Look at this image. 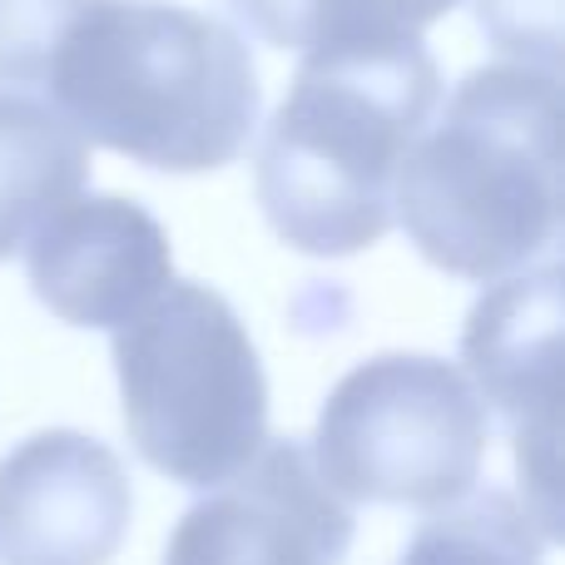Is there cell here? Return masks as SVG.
<instances>
[{"label": "cell", "mask_w": 565, "mask_h": 565, "mask_svg": "<svg viewBox=\"0 0 565 565\" xmlns=\"http://www.w3.org/2000/svg\"><path fill=\"white\" fill-rule=\"evenodd\" d=\"M35 99L85 145L164 174H209L248 149L264 89L224 20L164 0H79Z\"/></svg>", "instance_id": "cell-1"}, {"label": "cell", "mask_w": 565, "mask_h": 565, "mask_svg": "<svg viewBox=\"0 0 565 565\" xmlns=\"http://www.w3.org/2000/svg\"><path fill=\"white\" fill-rule=\"evenodd\" d=\"M561 268L507 274L481 292L461 332L467 382L511 422L526 511L556 536V362H561Z\"/></svg>", "instance_id": "cell-6"}, {"label": "cell", "mask_w": 565, "mask_h": 565, "mask_svg": "<svg viewBox=\"0 0 565 565\" xmlns=\"http://www.w3.org/2000/svg\"><path fill=\"white\" fill-rule=\"evenodd\" d=\"M477 20L501 55L556 75L561 65V0H477Z\"/></svg>", "instance_id": "cell-14"}, {"label": "cell", "mask_w": 565, "mask_h": 565, "mask_svg": "<svg viewBox=\"0 0 565 565\" xmlns=\"http://www.w3.org/2000/svg\"><path fill=\"white\" fill-rule=\"evenodd\" d=\"M89 145L35 95L0 89V264L25 248V238L85 194Z\"/></svg>", "instance_id": "cell-10"}, {"label": "cell", "mask_w": 565, "mask_h": 565, "mask_svg": "<svg viewBox=\"0 0 565 565\" xmlns=\"http://www.w3.org/2000/svg\"><path fill=\"white\" fill-rule=\"evenodd\" d=\"M352 507L302 441H264L254 461L184 511L164 565H342Z\"/></svg>", "instance_id": "cell-7"}, {"label": "cell", "mask_w": 565, "mask_h": 565, "mask_svg": "<svg viewBox=\"0 0 565 565\" xmlns=\"http://www.w3.org/2000/svg\"><path fill=\"white\" fill-rule=\"evenodd\" d=\"M392 214L441 274L497 282L531 268L561 228L556 75L471 70L402 159Z\"/></svg>", "instance_id": "cell-3"}, {"label": "cell", "mask_w": 565, "mask_h": 565, "mask_svg": "<svg viewBox=\"0 0 565 565\" xmlns=\"http://www.w3.org/2000/svg\"><path fill=\"white\" fill-rule=\"evenodd\" d=\"M115 377L135 451L179 487L214 491L264 451V362L204 282H169L115 332Z\"/></svg>", "instance_id": "cell-4"}, {"label": "cell", "mask_w": 565, "mask_h": 565, "mask_svg": "<svg viewBox=\"0 0 565 565\" xmlns=\"http://www.w3.org/2000/svg\"><path fill=\"white\" fill-rule=\"evenodd\" d=\"M258 40L278 50H318L348 40H417L457 0H224Z\"/></svg>", "instance_id": "cell-11"}, {"label": "cell", "mask_w": 565, "mask_h": 565, "mask_svg": "<svg viewBox=\"0 0 565 565\" xmlns=\"http://www.w3.org/2000/svg\"><path fill=\"white\" fill-rule=\"evenodd\" d=\"M546 546L551 536L511 491L471 487L422 521L397 565H541Z\"/></svg>", "instance_id": "cell-12"}, {"label": "cell", "mask_w": 565, "mask_h": 565, "mask_svg": "<svg viewBox=\"0 0 565 565\" xmlns=\"http://www.w3.org/2000/svg\"><path fill=\"white\" fill-rule=\"evenodd\" d=\"M79 0H0V89L35 95L45 55Z\"/></svg>", "instance_id": "cell-13"}, {"label": "cell", "mask_w": 565, "mask_h": 565, "mask_svg": "<svg viewBox=\"0 0 565 565\" xmlns=\"http://www.w3.org/2000/svg\"><path fill=\"white\" fill-rule=\"evenodd\" d=\"M441 99L422 40H348L302 55L258 149V204L288 248L348 258L392 224L407 149Z\"/></svg>", "instance_id": "cell-2"}, {"label": "cell", "mask_w": 565, "mask_h": 565, "mask_svg": "<svg viewBox=\"0 0 565 565\" xmlns=\"http://www.w3.org/2000/svg\"><path fill=\"white\" fill-rule=\"evenodd\" d=\"M20 254L35 298L70 328L119 332L174 282L169 234L145 204L119 194H75Z\"/></svg>", "instance_id": "cell-9"}, {"label": "cell", "mask_w": 565, "mask_h": 565, "mask_svg": "<svg viewBox=\"0 0 565 565\" xmlns=\"http://www.w3.org/2000/svg\"><path fill=\"white\" fill-rule=\"evenodd\" d=\"M487 431V402L461 367L382 352L328 392L308 457L342 501L441 511L477 487Z\"/></svg>", "instance_id": "cell-5"}, {"label": "cell", "mask_w": 565, "mask_h": 565, "mask_svg": "<svg viewBox=\"0 0 565 565\" xmlns=\"http://www.w3.org/2000/svg\"><path fill=\"white\" fill-rule=\"evenodd\" d=\"M135 491L105 441L35 431L0 461V565H109Z\"/></svg>", "instance_id": "cell-8"}]
</instances>
